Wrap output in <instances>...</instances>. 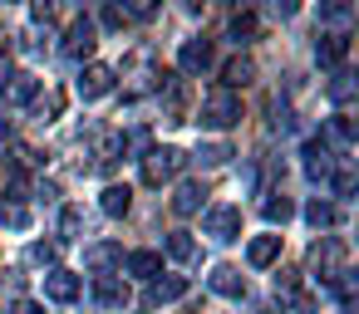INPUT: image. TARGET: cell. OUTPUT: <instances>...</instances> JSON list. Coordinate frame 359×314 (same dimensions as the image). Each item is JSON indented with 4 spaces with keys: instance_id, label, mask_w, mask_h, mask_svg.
<instances>
[{
    "instance_id": "obj_1",
    "label": "cell",
    "mask_w": 359,
    "mask_h": 314,
    "mask_svg": "<svg viewBox=\"0 0 359 314\" xmlns=\"http://www.w3.org/2000/svg\"><path fill=\"white\" fill-rule=\"evenodd\" d=\"M202 128H212V133H226V128H236L241 123V99L231 94V89H217V94H207L202 99V118H197Z\"/></svg>"
},
{
    "instance_id": "obj_2",
    "label": "cell",
    "mask_w": 359,
    "mask_h": 314,
    "mask_svg": "<svg viewBox=\"0 0 359 314\" xmlns=\"http://www.w3.org/2000/svg\"><path fill=\"white\" fill-rule=\"evenodd\" d=\"M138 162H143V182H148V187H163V182H172V177L182 172L187 152H182V148H148Z\"/></svg>"
},
{
    "instance_id": "obj_3",
    "label": "cell",
    "mask_w": 359,
    "mask_h": 314,
    "mask_svg": "<svg viewBox=\"0 0 359 314\" xmlns=\"http://www.w3.org/2000/svg\"><path fill=\"white\" fill-rule=\"evenodd\" d=\"M202 236L217 241V245L236 241L241 236V206H207L202 211Z\"/></svg>"
},
{
    "instance_id": "obj_4",
    "label": "cell",
    "mask_w": 359,
    "mask_h": 314,
    "mask_svg": "<svg viewBox=\"0 0 359 314\" xmlns=\"http://www.w3.org/2000/svg\"><path fill=\"white\" fill-rule=\"evenodd\" d=\"M344 260H349V250H344V241H334V236H325V241H315V245H310V265L320 270V280H330V275L349 270Z\"/></svg>"
},
{
    "instance_id": "obj_5",
    "label": "cell",
    "mask_w": 359,
    "mask_h": 314,
    "mask_svg": "<svg viewBox=\"0 0 359 314\" xmlns=\"http://www.w3.org/2000/svg\"><path fill=\"white\" fill-rule=\"evenodd\" d=\"M94 45H99V25H94L89 15L69 20V30H65V55H69V59H89Z\"/></svg>"
},
{
    "instance_id": "obj_6",
    "label": "cell",
    "mask_w": 359,
    "mask_h": 314,
    "mask_svg": "<svg viewBox=\"0 0 359 314\" xmlns=\"http://www.w3.org/2000/svg\"><path fill=\"white\" fill-rule=\"evenodd\" d=\"M35 94H40V79L35 74H6V79H0V99H6L11 108H25V104H35Z\"/></svg>"
},
{
    "instance_id": "obj_7",
    "label": "cell",
    "mask_w": 359,
    "mask_h": 314,
    "mask_svg": "<svg viewBox=\"0 0 359 314\" xmlns=\"http://www.w3.org/2000/svg\"><path fill=\"white\" fill-rule=\"evenodd\" d=\"M177 69H182L187 79L207 74V69H212V40H182V50H177Z\"/></svg>"
},
{
    "instance_id": "obj_8",
    "label": "cell",
    "mask_w": 359,
    "mask_h": 314,
    "mask_svg": "<svg viewBox=\"0 0 359 314\" xmlns=\"http://www.w3.org/2000/svg\"><path fill=\"white\" fill-rule=\"evenodd\" d=\"M114 79H118V69H114V64H89V69L79 74L74 94H79V99H104V94L114 89Z\"/></svg>"
},
{
    "instance_id": "obj_9",
    "label": "cell",
    "mask_w": 359,
    "mask_h": 314,
    "mask_svg": "<svg viewBox=\"0 0 359 314\" xmlns=\"http://www.w3.org/2000/svg\"><path fill=\"white\" fill-rule=\"evenodd\" d=\"M300 157H305V177H310V182H330V172H334V148H325L320 138H310V143L300 148Z\"/></svg>"
},
{
    "instance_id": "obj_10",
    "label": "cell",
    "mask_w": 359,
    "mask_h": 314,
    "mask_svg": "<svg viewBox=\"0 0 359 314\" xmlns=\"http://www.w3.org/2000/svg\"><path fill=\"white\" fill-rule=\"evenodd\" d=\"M45 294H50L55 304H74V299L84 294V280H79L74 270H50V275H45Z\"/></svg>"
},
{
    "instance_id": "obj_11",
    "label": "cell",
    "mask_w": 359,
    "mask_h": 314,
    "mask_svg": "<svg viewBox=\"0 0 359 314\" xmlns=\"http://www.w3.org/2000/svg\"><path fill=\"white\" fill-rule=\"evenodd\" d=\"M207 285H212V294H222V299H241V294H246V275H241L236 265H217V270L207 275Z\"/></svg>"
},
{
    "instance_id": "obj_12",
    "label": "cell",
    "mask_w": 359,
    "mask_h": 314,
    "mask_svg": "<svg viewBox=\"0 0 359 314\" xmlns=\"http://www.w3.org/2000/svg\"><path fill=\"white\" fill-rule=\"evenodd\" d=\"M84 265H89L94 275H109L114 265H123V245H118V241H99V245L84 250Z\"/></svg>"
},
{
    "instance_id": "obj_13",
    "label": "cell",
    "mask_w": 359,
    "mask_h": 314,
    "mask_svg": "<svg viewBox=\"0 0 359 314\" xmlns=\"http://www.w3.org/2000/svg\"><path fill=\"white\" fill-rule=\"evenodd\" d=\"M315 59H320L325 69H339V64L349 59V35H320V40H315Z\"/></svg>"
},
{
    "instance_id": "obj_14",
    "label": "cell",
    "mask_w": 359,
    "mask_h": 314,
    "mask_svg": "<svg viewBox=\"0 0 359 314\" xmlns=\"http://www.w3.org/2000/svg\"><path fill=\"white\" fill-rule=\"evenodd\" d=\"M325 148H339V152H349L354 148V118L349 113H334V118H325V138H320Z\"/></svg>"
},
{
    "instance_id": "obj_15",
    "label": "cell",
    "mask_w": 359,
    "mask_h": 314,
    "mask_svg": "<svg viewBox=\"0 0 359 314\" xmlns=\"http://www.w3.org/2000/svg\"><path fill=\"white\" fill-rule=\"evenodd\" d=\"M94 299H99L104 309H128V285H123L118 275H99V280H94Z\"/></svg>"
},
{
    "instance_id": "obj_16",
    "label": "cell",
    "mask_w": 359,
    "mask_h": 314,
    "mask_svg": "<svg viewBox=\"0 0 359 314\" xmlns=\"http://www.w3.org/2000/svg\"><path fill=\"white\" fill-rule=\"evenodd\" d=\"M246 84H256V64L246 59V55H236V59H226L222 64V89H246Z\"/></svg>"
},
{
    "instance_id": "obj_17",
    "label": "cell",
    "mask_w": 359,
    "mask_h": 314,
    "mask_svg": "<svg viewBox=\"0 0 359 314\" xmlns=\"http://www.w3.org/2000/svg\"><path fill=\"white\" fill-rule=\"evenodd\" d=\"M202 201H207V187L202 182H177V192H172V211L177 216H197Z\"/></svg>"
},
{
    "instance_id": "obj_18",
    "label": "cell",
    "mask_w": 359,
    "mask_h": 314,
    "mask_svg": "<svg viewBox=\"0 0 359 314\" xmlns=\"http://www.w3.org/2000/svg\"><path fill=\"white\" fill-rule=\"evenodd\" d=\"M187 294V280L182 275H158V280H148V299L153 304H172V299H182Z\"/></svg>"
},
{
    "instance_id": "obj_19",
    "label": "cell",
    "mask_w": 359,
    "mask_h": 314,
    "mask_svg": "<svg viewBox=\"0 0 359 314\" xmlns=\"http://www.w3.org/2000/svg\"><path fill=\"white\" fill-rule=\"evenodd\" d=\"M246 260H251L256 270L276 265V260H280V236H256V241L246 245Z\"/></svg>"
},
{
    "instance_id": "obj_20",
    "label": "cell",
    "mask_w": 359,
    "mask_h": 314,
    "mask_svg": "<svg viewBox=\"0 0 359 314\" xmlns=\"http://www.w3.org/2000/svg\"><path fill=\"white\" fill-rule=\"evenodd\" d=\"M123 265H128V275H138V280H158V275H163V255H158V250H133V255H123Z\"/></svg>"
},
{
    "instance_id": "obj_21",
    "label": "cell",
    "mask_w": 359,
    "mask_h": 314,
    "mask_svg": "<svg viewBox=\"0 0 359 314\" xmlns=\"http://www.w3.org/2000/svg\"><path fill=\"white\" fill-rule=\"evenodd\" d=\"M0 226H6V231H30V206L20 197H6V201H0Z\"/></svg>"
},
{
    "instance_id": "obj_22",
    "label": "cell",
    "mask_w": 359,
    "mask_h": 314,
    "mask_svg": "<svg viewBox=\"0 0 359 314\" xmlns=\"http://www.w3.org/2000/svg\"><path fill=\"white\" fill-rule=\"evenodd\" d=\"M325 94H330V104H339V108H344V104L359 94V79H354L349 69H334V79L325 84Z\"/></svg>"
},
{
    "instance_id": "obj_23",
    "label": "cell",
    "mask_w": 359,
    "mask_h": 314,
    "mask_svg": "<svg viewBox=\"0 0 359 314\" xmlns=\"http://www.w3.org/2000/svg\"><path fill=\"white\" fill-rule=\"evenodd\" d=\"M128 206H133V192L128 187H104L99 192V211L104 216H128Z\"/></svg>"
},
{
    "instance_id": "obj_24",
    "label": "cell",
    "mask_w": 359,
    "mask_h": 314,
    "mask_svg": "<svg viewBox=\"0 0 359 314\" xmlns=\"http://www.w3.org/2000/svg\"><path fill=\"white\" fill-rule=\"evenodd\" d=\"M163 250H168V260H197V241L187 236V231H168V241H163Z\"/></svg>"
},
{
    "instance_id": "obj_25",
    "label": "cell",
    "mask_w": 359,
    "mask_h": 314,
    "mask_svg": "<svg viewBox=\"0 0 359 314\" xmlns=\"http://www.w3.org/2000/svg\"><path fill=\"white\" fill-rule=\"evenodd\" d=\"M256 30H261V15L241 10V15H231V30H226V35H231L236 45H251V40H256Z\"/></svg>"
},
{
    "instance_id": "obj_26",
    "label": "cell",
    "mask_w": 359,
    "mask_h": 314,
    "mask_svg": "<svg viewBox=\"0 0 359 314\" xmlns=\"http://www.w3.org/2000/svg\"><path fill=\"white\" fill-rule=\"evenodd\" d=\"M231 157H236V152H231L226 143H197V162H202V167H226Z\"/></svg>"
},
{
    "instance_id": "obj_27",
    "label": "cell",
    "mask_w": 359,
    "mask_h": 314,
    "mask_svg": "<svg viewBox=\"0 0 359 314\" xmlns=\"http://www.w3.org/2000/svg\"><path fill=\"white\" fill-rule=\"evenodd\" d=\"M261 211H266V221H271V226H285V221L295 216V201L276 192V197H266V206H261Z\"/></svg>"
},
{
    "instance_id": "obj_28",
    "label": "cell",
    "mask_w": 359,
    "mask_h": 314,
    "mask_svg": "<svg viewBox=\"0 0 359 314\" xmlns=\"http://www.w3.org/2000/svg\"><path fill=\"white\" fill-rule=\"evenodd\" d=\"M79 231H84V211L79 206H65L60 211V241H79Z\"/></svg>"
},
{
    "instance_id": "obj_29",
    "label": "cell",
    "mask_w": 359,
    "mask_h": 314,
    "mask_svg": "<svg viewBox=\"0 0 359 314\" xmlns=\"http://www.w3.org/2000/svg\"><path fill=\"white\" fill-rule=\"evenodd\" d=\"M35 113H40V123H55L60 113H65V94H35Z\"/></svg>"
},
{
    "instance_id": "obj_30",
    "label": "cell",
    "mask_w": 359,
    "mask_h": 314,
    "mask_svg": "<svg viewBox=\"0 0 359 314\" xmlns=\"http://www.w3.org/2000/svg\"><path fill=\"white\" fill-rule=\"evenodd\" d=\"M305 221H310V226H315V231H325V226H334V206H330V201H320V197H315V201H310V206H305Z\"/></svg>"
},
{
    "instance_id": "obj_31",
    "label": "cell",
    "mask_w": 359,
    "mask_h": 314,
    "mask_svg": "<svg viewBox=\"0 0 359 314\" xmlns=\"http://www.w3.org/2000/svg\"><path fill=\"white\" fill-rule=\"evenodd\" d=\"M354 15V0H320V20H334V25H344Z\"/></svg>"
},
{
    "instance_id": "obj_32",
    "label": "cell",
    "mask_w": 359,
    "mask_h": 314,
    "mask_svg": "<svg viewBox=\"0 0 359 314\" xmlns=\"http://www.w3.org/2000/svg\"><path fill=\"white\" fill-rule=\"evenodd\" d=\"M266 15L271 20H295L300 15V0H266Z\"/></svg>"
},
{
    "instance_id": "obj_33",
    "label": "cell",
    "mask_w": 359,
    "mask_h": 314,
    "mask_svg": "<svg viewBox=\"0 0 359 314\" xmlns=\"http://www.w3.org/2000/svg\"><path fill=\"white\" fill-rule=\"evenodd\" d=\"M158 6H163V0H128L123 10H128V20H153V15H158Z\"/></svg>"
},
{
    "instance_id": "obj_34",
    "label": "cell",
    "mask_w": 359,
    "mask_h": 314,
    "mask_svg": "<svg viewBox=\"0 0 359 314\" xmlns=\"http://www.w3.org/2000/svg\"><path fill=\"white\" fill-rule=\"evenodd\" d=\"M330 187H334V197H349V192H354V172H349V167H334V172H330Z\"/></svg>"
},
{
    "instance_id": "obj_35",
    "label": "cell",
    "mask_w": 359,
    "mask_h": 314,
    "mask_svg": "<svg viewBox=\"0 0 359 314\" xmlns=\"http://www.w3.org/2000/svg\"><path fill=\"white\" fill-rule=\"evenodd\" d=\"M30 10H35V20H55V0H35Z\"/></svg>"
},
{
    "instance_id": "obj_36",
    "label": "cell",
    "mask_w": 359,
    "mask_h": 314,
    "mask_svg": "<svg viewBox=\"0 0 359 314\" xmlns=\"http://www.w3.org/2000/svg\"><path fill=\"white\" fill-rule=\"evenodd\" d=\"M123 20H128L123 6H109V10H104V25H123Z\"/></svg>"
},
{
    "instance_id": "obj_37",
    "label": "cell",
    "mask_w": 359,
    "mask_h": 314,
    "mask_svg": "<svg viewBox=\"0 0 359 314\" xmlns=\"http://www.w3.org/2000/svg\"><path fill=\"white\" fill-rule=\"evenodd\" d=\"M11 314H45V309H40L35 299H15V309H11Z\"/></svg>"
},
{
    "instance_id": "obj_38",
    "label": "cell",
    "mask_w": 359,
    "mask_h": 314,
    "mask_svg": "<svg viewBox=\"0 0 359 314\" xmlns=\"http://www.w3.org/2000/svg\"><path fill=\"white\" fill-rule=\"evenodd\" d=\"M6 74H11V45L0 40V79H6Z\"/></svg>"
},
{
    "instance_id": "obj_39",
    "label": "cell",
    "mask_w": 359,
    "mask_h": 314,
    "mask_svg": "<svg viewBox=\"0 0 359 314\" xmlns=\"http://www.w3.org/2000/svg\"><path fill=\"white\" fill-rule=\"evenodd\" d=\"M11 138V118H0V143H6Z\"/></svg>"
},
{
    "instance_id": "obj_40",
    "label": "cell",
    "mask_w": 359,
    "mask_h": 314,
    "mask_svg": "<svg viewBox=\"0 0 359 314\" xmlns=\"http://www.w3.org/2000/svg\"><path fill=\"white\" fill-rule=\"evenodd\" d=\"M226 6H236V10H246V6H251V0H226Z\"/></svg>"
}]
</instances>
